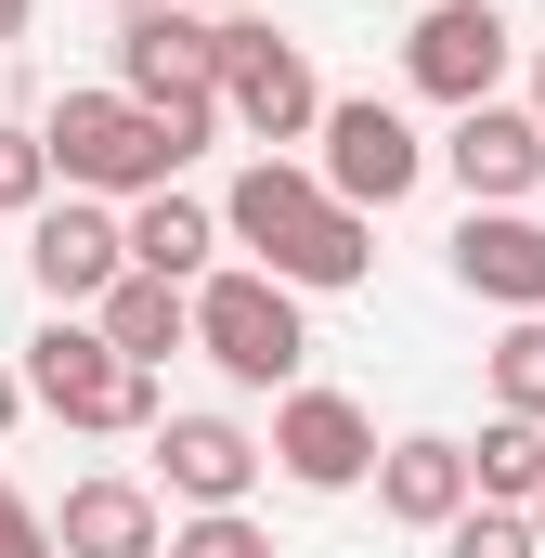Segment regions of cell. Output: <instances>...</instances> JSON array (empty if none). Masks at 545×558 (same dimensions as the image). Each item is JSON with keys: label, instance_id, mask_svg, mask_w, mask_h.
<instances>
[{"label": "cell", "instance_id": "83f0119b", "mask_svg": "<svg viewBox=\"0 0 545 558\" xmlns=\"http://www.w3.org/2000/svg\"><path fill=\"white\" fill-rule=\"evenodd\" d=\"M520 520H533V546H545V494H533V507H520Z\"/></svg>", "mask_w": 545, "mask_h": 558}, {"label": "cell", "instance_id": "5b68a950", "mask_svg": "<svg viewBox=\"0 0 545 558\" xmlns=\"http://www.w3.org/2000/svg\"><path fill=\"white\" fill-rule=\"evenodd\" d=\"M208 105H221V118L272 156V143H312L325 78H312V52H299L272 13H221V78H208Z\"/></svg>", "mask_w": 545, "mask_h": 558}, {"label": "cell", "instance_id": "9c48e42d", "mask_svg": "<svg viewBox=\"0 0 545 558\" xmlns=\"http://www.w3.org/2000/svg\"><path fill=\"white\" fill-rule=\"evenodd\" d=\"M26 274H39V299H52V312H92L105 286L131 274L118 208H105V195H52V208L26 221Z\"/></svg>", "mask_w": 545, "mask_h": 558}, {"label": "cell", "instance_id": "8fae6325", "mask_svg": "<svg viewBox=\"0 0 545 558\" xmlns=\"http://www.w3.org/2000/svg\"><path fill=\"white\" fill-rule=\"evenodd\" d=\"M428 156L455 169V195H468V208H533V195H545V131L520 118V105H468Z\"/></svg>", "mask_w": 545, "mask_h": 558}, {"label": "cell", "instance_id": "ac0fdd59", "mask_svg": "<svg viewBox=\"0 0 545 558\" xmlns=\"http://www.w3.org/2000/svg\"><path fill=\"white\" fill-rule=\"evenodd\" d=\"M545 494V428L533 416H494L468 441V507H533Z\"/></svg>", "mask_w": 545, "mask_h": 558}, {"label": "cell", "instance_id": "7402d4cb", "mask_svg": "<svg viewBox=\"0 0 545 558\" xmlns=\"http://www.w3.org/2000/svg\"><path fill=\"white\" fill-rule=\"evenodd\" d=\"M156 558H272V533L247 520V507H208V520H182Z\"/></svg>", "mask_w": 545, "mask_h": 558}, {"label": "cell", "instance_id": "603a6c76", "mask_svg": "<svg viewBox=\"0 0 545 558\" xmlns=\"http://www.w3.org/2000/svg\"><path fill=\"white\" fill-rule=\"evenodd\" d=\"M0 558H52V520H39V507H13V494H0Z\"/></svg>", "mask_w": 545, "mask_h": 558}, {"label": "cell", "instance_id": "2e32d148", "mask_svg": "<svg viewBox=\"0 0 545 558\" xmlns=\"http://www.w3.org/2000/svg\"><path fill=\"white\" fill-rule=\"evenodd\" d=\"M118 234H131V274H156V286L221 274V208H195L182 182H169V195H131V208H118Z\"/></svg>", "mask_w": 545, "mask_h": 558}, {"label": "cell", "instance_id": "f1b7e54d", "mask_svg": "<svg viewBox=\"0 0 545 558\" xmlns=\"http://www.w3.org/2000/svg\"><path fill=\"white\" fill-rule=\"evenodd\" d=\"M0 494H13V481H0Z\"/></svg>", "mask_w": 545, "mask_h": 558}, {"label": "cell", "instance_id": "7a4b0ae2", "mask_svg": "<svg viewBox=\"0 0 545 558\" xmlns=\"http://www.w3.org/2000/svg\"><path fill=\"white\" fill-rule=\"evenodd\" d=\"M221 247H247V274L272 286H364L377 274V221L364 208H338L299 156H247L234 169V195H221Z\"/></svg>", "mask_w": 545, "mask_h": 558}, {"label": "cell", "instance_id": "d4e9b609", "mask_svg": "<svg viewBox=\"0 0 545 558\" xmlns=\"http://www.w3.org/2000/svg\"><path fill=\"white\" fill-rule=\"evenodd\" d=\"M13 416H26V377H13V364H0V428H13Z\"/></svg>", "mask_w": 545, "mask_h": 558}, {"label": "cell", "instance_id": "4fadbf2b", "mask_svg": "<svg viewBox=\"0 0 545 558\" xmlns=\"http://www.w3.org/2000/svg\"><path fill=\"white\" fill-rule=\"evenodd\" d=\"M156 546H169L156 481H118V468L65 481V507H52V558H156Z\"/></svg>", "mask_w": 545, "mask_h": 558}, {"label": "cell", "instance_id": "7c38bea8", "mask_svg": "<svg viewBox=\"0 0 545 558\" xmlns=\"http://www.w3.org/2000/svg\"><path fill=\"white\" fill-rule=\"evenodd\" d=\"M143 441H156V494H169V507H195V520L261 494V441H247L234 416H156Z\"/></svg>", "mask_w": 545, "mask_h": 558}, {"label": "cell", "instance_id": "e0dca14e", "mask_svg": "<svg viewBox=\"0 0 545 558\" xmlns=\"http://www.w3.org/2000/svg\"><path fill=\"white\" fill-rule=\"evenodd\" d=\"M92 338L118 351V364H169V351H195V312H182V286H156V274H118L105 299H92Z\"/></svg>", "mask_w": 545, "mask_h": 558}, {"label": "cell", "instance_id": "52a82bcc", "mask_svg": "<svg viewBox=\"0 0 545 558\" xmlns=\"http://www.w3.org/2000/svg\"><path fill=\"white\" fill-rule=\"evenodd\" d=\"M507 52H520V26L494 13V0H428L403 26V92H428V105H494L507 92Z\"/></svg>", "mask_w": 545, "mask_h": 558}, {"label": "cell", "instance_id": "ffe728a7", "mask_svg": "<svg viewBox=\"0 0 545 558\" xmlns=\"http://www.w3.org/2000/svg\"><path fill=\"white\" fill-rule=\"evenodd\" d=\"M39 208H52V156L26 118H0V221H39Z\"/></svg>", "mask_w": 545, "mask_h": 558}, {"label": "cell", "instance_id": "6da1fadb", "mask_svg": "<svg viewBox=\"0 0 545 558\" xmlns=\"http://www.w3.org/2000/svg\"><path fill=\"white\" fill-rule=\"evenodd\" d=\"M208 143H221V105H208V92H182V105H131V92L105 78V92H65V105L39 118V156H52L65 195H169Z\"/></svg>", "mask_w": 545, "mask_h": 558}, {"label": "cell", "instance_id": "30bf717a", "mask_svg": "<svg viewBox=\"0 0 545 558\" xmlns=\"http://www.w3.org/2000/svg\"><path fill=\"white\" fill-rule=\"evenodd\" d=\"M221 78V13H182V0H131L118 26V92L131 105H182Z\"/></svg>", "mask_w": 545, "mask_h": 558}, {"label": "cell", "instance_id": "cb8c5ba5", "mask_svg": "<svg viewBox=\"0 0 545 558\" xmlns=\"http://www.w3.org/2000/svg\"><path fill=\"white\" fill-rule=\"evenodd\" d=\"M26 26H39V0H0V52H13V39H26Z\"/></svg>", "mask_w": 545, "mask_h": 558}, {"label": "cell", "instance_id": "277c9868", "mask_svg": "<svg viewBox=\"0 0 545 558\" xmlns=\"http://www.w3.org/2000/svg\"><path fill=\"white\" fill-rule=\"evenodd\" d=\"M26 403L39 416H65V428H92V441H131V428H156V377L143 364H118L105 338H92V312H52L39 338H26Z\"/></svg>", "mask_w": 545, "mask_h": 558}, {"label": "cell", "instance_id": "ba28073f", "mask_svg": "<svg viewBox=\"0 0 545 558\" xmlns=\"http://www.w3.org/2000/svg\"><path fill=\"white\" fill-rule=\"evenodd\" d=\"M261 468H286L299 494H364V468H377V416L351 403V390H272V441Z\"/></svg>", "mask_w": 545, "mask_h": 558}, {"label": "cell", "instance_id": "5bb4252c", "mask_svg": "<svg viewBox=\"0 0 545 558\" xmlns=\"http://www.w3.org/2000/svg\"><path fill=\"white\" fill-rule=\"evenodd\" d=\"M455 286L494 312H545V221L533 208H468L455 221Z\"/></svg>", "mask_w": 545, "mask_h": 558}, {"label": "cell", "instance_id": "4316f807", "mask_svg": "<svg viewBox=\"0 0 545 558\" xmlns=\"http://www.w3.org/2000/svg\"><path fill=\"white\" fill-rule=\"evenodd\" d=\"M520 118H533V131H545V52H533V105H520Z\"/></svg>", "mask_w": 545, "mask_h": 558}, {"label": "cell", "instance_id": "8992f818", "mask_svg": "<svg viewBox=\"0 0 545 558\" xmlns=\"http://www.w3.org/2000/svg\"><path fill=\"white\" fill-rule=\"evenodd\" d=\"M312 143H325V156H312V182H325L338 208H364V221H377V208H403L415 182H428V143H415V118H403V105H377V92L325 105V118H312Z\"/></svg>", "mask_w": 545, "mask_h": 558}, {"label": "cell", "instance_id": "d6986e66", "mask_svg": "<svg viewBox=\"0 0 545 558\" xmlns=\"http://www.w3.org/2000/svg\"><path fill=\"white\" fill-rule=\"evenodd\" d=\"M494 416L545 428V312H507V338H494Z\"/></svg>", "mask_w": 545, "mask_h": 558}, {"label": "cell", "instance_id": "3957f363", "mask_svg": "<svg viewBox=\"0 0 545 558\" xmlns=\"http://www.w3.org/2000/svg\"><path fill=\"white\" fill-rule=\"evenodd\" d=\"M182 312H195V351H208L234 390H299V364H312L299 286H272V274H247V260H221V274L182 286Z\"/></svg>", "mask_w": 545, "mask_h": 558}, {"label": "cell", "instance_id": "484cf974", "mask_svg": "<svg viewBox=\"0 0 545 558\" xmlns=\"http://www.w3.org/2000/svg\"><path fill=\"white\" fill-rule=\"evenodd\" d=\"M182 13H272V0H182Z\"/></svg>", "mask_w": 545, "mask_h": 558}, {"label": "cell", "instance_id": "44dd1931", "mask_svg": "<svg viewBox=\"0 0 545 558\" xmlns=\"http://www.w3.org/2000/svg\"><path fill=\"white\" fill-rule=\"evenodd\" d=\"M441 558H545V546H533L520 507H455V520H441Z\"/></svg>", "mask_w": 545, "mask_h": 558}, {"label": "cell", "instance_id": "9a60e30c", "mask_svg": "<svg viewBox=\"0 0 545 558\" xmlns=\"http://www.w3.org/2000/svg\"><path fill=\"white\" fill-rule=\"evenodd\" d=\"M364 481H377V507H390L403 533H441V520L468 507V441H455V428H403V441H377Z\"/></svg>", "mask_w": 545, "mask_h": 558}]
</instances>
